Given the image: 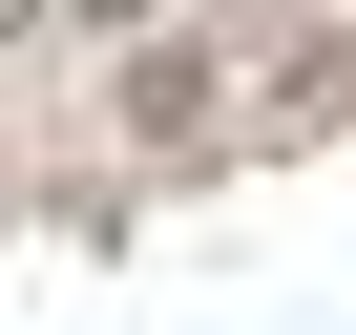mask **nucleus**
Instances as JSON below:
<instances>
[{"mask_svg":"<svg viewBox=\"0 0 356 335\" xmlns=\"http://www.w3.org/2000/svg\"><path fill=\"white\" fill-rule=\"evenodd\" d=\"M22 22H84V42H147V0H22Z\"/></svg>","mask_w":356,"mask_h":335,"instance_id":"1","label":"nucleus"}]
</instances>
